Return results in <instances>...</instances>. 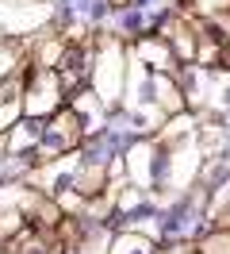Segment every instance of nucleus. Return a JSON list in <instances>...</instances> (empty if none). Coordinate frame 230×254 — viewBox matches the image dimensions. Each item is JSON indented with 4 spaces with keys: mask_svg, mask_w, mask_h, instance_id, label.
I'll list each match as a JSON object with an SVG mask.
<instances>
[{
    "mask_svg": "<svg viewBox=\"0 0 230 254\" xmlns=\"http://www.w3.org/2000/svg\"><path fill=\"white\" fill-rule=\"evenodd\" d=\"M199 251L203 254H230V235H211Z\"/></svg>",
    "mask_w": 230,
    "mask_h": 254,
    "instance_id": "obj_1",
    "label": "nucleus"
}]
</instances>
